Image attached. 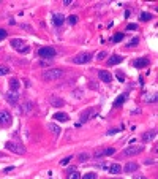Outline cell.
Wrapping results in <instances>:
<instances>
[{"instance_id": "6da1fadb", "label": "cell", "mask_w": 158, "mask_h": 179, "mask_svg": "<svg viewBox=\"0 0 158 179\" xmlns=\"http://www.w3.org/2000/svg\"><path fill=\"white\" fill-rule=\"evenodd\" d=\"M142 151H144L142 146H130V148H125L117 155V159H127V157H133V155H139Z\"/></svg>"}, {"instance_id": "7a4b0ae2", "label": "cell", "mask_w": 158, "mask_h": 179, "mask_svg": "<svg viewBox=\"0 0 158 179\" xmlns=\"http://www.w3.org/2000/svg\"><path fill=\"white\" fill-rule=\"evenodd\" d=\"M62 76H63L62 68H49V70L43 71V79H46V81H54V79H59Z\"/></svg>"}, {"instance_id": "3957f363", "label": "cell", "mask_w": 158, "mask_h": 179, "mask_svg": "<svg viewBox=\"0 0 158 179\" xmlns=\"http://www.w3.org/2000/svg\"><path fill=\"white\" fill-rule=\"evenodd\" d=\"M40 57H44V59H54L57 56V51H55V48L52 46H43V48H38V51H36Z\"/></svg>"}, {"instance_id": "277c9868", "label": "cell", "mask_w": 158, "mask_h": 179, "mask_svg": "<svg viewBox=\"0 0 158 179\" xmlns=\"http://www.w3.org/2000/svg\"><path fill=\"white\" fill-rule=\"evenodd\" d=\"M92 57H93V54H92V52H79L78 56L71 57V62H73V63H78V65H81V63L90 62Z\"/></svg>"}, {"instance_id": "5b68a950", "label": "cell", "mask_w": 158, "mask_h": 179, "mask_svg": "<svg viewBox=\"0 0 158 179\" xmlns=\"http://www.w3.org/2000/svg\"><path fill=\"white\" fill-rule=\"evenodd\" d=\"M5 148L8 151H11V152H14V154H19V155H24L25 154V148H24V146H21L19 143H14V141H7Z\"/></svg>"}, {"instance_id": "8992f818", "label": "cell", "mask_w": 158, "mask_h": 179, "mask_svg": "<svg viewBox=\"0 0 158 179\" xmlns=\"http://www.w3.org/2000/svg\"><path fill=\"white\" fill-rule=\"evenodd\" d=\"M13 116L8 109H0V125H10Z\"/></svg>"}, {"instance_id": "52a82bcc", "label": "cell", "mask_w": 158, "mask_h": 179, "mask_svg": "<svg viewBox=\"0 0 158 179\" xmlns=\"http://www.w3.org/2000/svg\"><path fill=\"white\" fill-rule=\"evenodd\" d=\"M114 154H115V149L114 148H104V149L95 151L93 157L95 159H101V157H104V155H114Z\"/></svg>"}, {"instance_id": "ba28073f", "label": "cell", "mask_w": 158, "mask_h": 179, "mask_svg": "<svg viewBox=\"0 0 158 179\" xmlns=\"http://www.w3.org/2000/svg\"><path fill=\"white\" fill-rule=\"evenodd\" d=\"M155 136H157V130H155V128H152V130H147V132L142 133L141 141H144V143H150V141L155 140Z\"/></svg>"}, {"instance_id": "9c48e42d", "label": "cell", "mask_w": 158, "mask_h": 179, "mask_svg": "<svg viewBox=\"0 0 158 179\" xmlns=\"http://www.w3.org/2000/svg\"><path fill=\"white\" fill-rule=\"evenodd\" d=\"M147 65H150V62H149L147 57H141V59L133 60V67L134 68H144V67H147Z\"/></svg>"}, {"instance_id": "30bf717a", "label": "cell", "mask_w": 158, "mask_h": 179, "mask_svg": "<svg viewBox=\"0 0 158 179\" xmlns=\"http://www.w3.org/2000/svg\"><path fill=\"white\" fill-rule=\"evenodd\" d=\"M52 22H54V25H55V27L63 25V22H65V16L62 15V13H54V15H52Z\"/></svg>"}, {"instance_id": "8fae6325", "label": "cell", "mask_w": 158, "mask_h": 179, "mask_svg": "<svg viewBox=\"0 0 158 179\" xmlns=\"http://www.w3.org/2000/svg\"><path fill=\"white\" fill-rule=\"evenodd\" d=\"M98 78H100V79L103 81V82H111L114 76L111 75L108 70H100V71H98Z\"/></svg>"}, {"instance_id": "7c38bea8", "label": "cell", "mask_w": 158, "mask_h": 179, "mask_svg": "<svg viewBox=\"0 0 158 179\" xmlns=\"http://www.w3.org/2000/svg\"><path fill=\"white\" fill-rule=\"evenodd\" d=\"M11 46L17 49V52L21 51L22 48H25L27 44H25V40H21V38H14V40H11Z\"/></svg>"}, {"instance_id": "4fadbf2b", "label": "cell", "mask_w": 158, "mask_h": 179, "mask_svg": "<svg viewBox=\"0 0 158 179\" xmlns=\"http://www.w3.org/2000/svg\"><path fill=\"white\" fill-rule=\"evenodd\" d=\"M92 114H95V109L93 108H89V109H86V111H82L81 113V124H84V122L89 121V119L92 117Z\"/></svg>"}, {"instance_id": "5bb4252c", "label": "cell", "mask_w": 158, "mask_h": 179, "mask_svg": "<svg viewBox=\"0 0 158 179\" xmlns=\"http://www.w3.org/2000/svg\"><path fill=\"white\" fill-rule=\"evenodd\" d=\"M138 168H139V165H138L136 162H128V163L122 168V171H125V173H134Z\"/></svg>"}, {"instance_id": "9a60e30c", "label": "cell", "mask_w": 158, "mask_h": 179, "mask_svg": "<svg viewBox=\"0 0 158 179\" xmlns=\"http://www.w3.org/2000/svg\"><path fill=\"white\" fill-rule=\"evenodd\" d=\"M127 98H128V92H123L122 95H119V97L114 100V106H115V108L122 106V105H123L125 102H127Z\"/></svg>"}, {"instance_id": "2e32d148", "label": "cell", "mask_w": 158, "mask_h": 179, "mask_svg": "<svg viewBox=\"0 0 158 179\" xmlns=\"http://www.w3.org/2000/svg\"><path fill=\"white\" fill-rule=\"evenodd\" d=\"M17 98H19L17 90H11V92L7 95V100H8V103H10V105H17Z\"/></svg>"}, {"instance_id": "e0dca14e", "label": "cell", "mask_w": 158, "mask_h": 179, "mask_svg": "<svg viewBox=\"0 0 158 179\" xmlns=\"http://www.w3.org/2000/svg\"><path fill=\"white\" fill-rule=\"evenodd\" d=\"M122 60H123V57H122V56H117V54H114V56H111V57L108 59V65H109V67L117 65V63H120Z\"/></svg>"}, {"instance_id": "ac0fdd59", "label": "cell", "mask_w": 158, "mask_h": 179, "mask_svg": "<svg viewBox=\"0 0 158 179\" xmlns=\"http://www.w3.org/2000/svg\"><path fill=\"white\" fill-rule=\"evenodd\" d=\"M108 171L111 174H120L122 173V168H120L119 163H111V165H108Z\"/></svg>"}, {"instance_id": "d6986e66", "label": "cell", "mask_w": 158, "mask_h": 179, "mask_svg": "<svg viewBox=\"0 0 158 179\" xmlns=\"http://www.w3.org/2000/svg\"><path fill=\"white\" fill-rule=\"evenodd\" d=\"M54 119H55V121L68 122V121H70V116H68V114H65V113H55V114H54Z\"/></svg>"}, {"instance_id": "ffe728a7", "label": "cell", "mask_w": 158, "mask_h": 179, "mask_svg": "<svg viewBox=\"0 0 158 179\" xmlns=\"http://www.w3.org/2000/svg\"><path fill=\"white\" fill-rule=\"evenodd\" d=\"M10 87H11V90H17V89L21 87L19 79H16V78H11V79H10Z\"/></svg>"}, {"instance_id": "44dd1931", "label": "cell", "mask_w": 158, "mask_h": 179, "mask_svg": "<svg viewBox=\"0 0 158 179\" xmlns=\"http://www.w3.org/2000/svg\"><path fill=\"white\" fill-rule=\"evenodd\" d=\"M51 105H52V106H55V108H59V106H63L65 102H63L62 98H55V97H52V98H51Z\"/></svg>"}, {"instance_id": "7402d4cb", "label": "cell", "mask_w": 158, "mask_h": 179, "mask_svg": "<svg viewBox=\"0 0 158 179\" xmlns=\"http://www.w3.org/2000/svg\"><path fill=\"white\" fill-rule=\"evenodd\" d=\"M48 128H49V132H52L55 136L60 135V128H59V125H55V124H48Z\"/></svg>"}, {"instance_id": "603a6c76", "label": "cell", "mask_w": 158, "mask_h": 179, "mask_svg": "<svg viewBox=\"0 0 158 179\" xmlns=\"http://www.w3.org/2000/svg\"><path fill=\"white\" fill-rule=\"evenodd\" d=\"M152 17H153V15H152V13H147V11H144V13L139 15V19H141V21H150Z\"/></svg>"}, {"instance_id": "cb8c5ba5", "label": "cell", "mask_w": 158, "mask_h": 179, "mask_svg": "<svg viewBox=\"0 0 158 179\" xmlns=\"http://www.w3.org/2000/svg\"><path fill=\"white\" fill-rule=\"evenodd\" d=\"M125 38V35L122 33V32H117V33H115L114 36H112V38H111V40H112L114 41V43H119V41H122Z\"/></svg>"}, {"instance_id": "d4e9b609", "label": "cell", "mask_w": 158, "mask_h": 179, "mask_svg": "<svg viewBox=\"0 0 158 179\" xmlns=\"http://www.w3.org/2000/svg\"><path fill=\"white\" fill-rule=\"evenodd\" d=\"M138 44H139V36H134L130 43H127V48H133V46H138Z\"/></svg>"}, {"instance_id": "484cf974", "label": "cell", "mask_w": 158, "mask_h": 179, "mask_svg": "<svg viewBox=\"0 0 158 179\" xmlns=\"http://www.w3.org/2000/svg\"><path fill=\"white\" fill-rule=\"evenodd\" d=\"M78 159H79V162H87V160L90 159V155L87 154V152H81L78 155Z\"/></svg>"}, {"instance_id": "4316f807", "label": "cell", "mask_w": 158, "mask_h": 179, "mask_svg": "<svg viewBox=\"0 0 158 179\" xmlns=\"http://www.w3.org/2000/svg\"><path fill=\"white\" fill-rule=\"evenodd\" d=\"M10 73V68L5 67V65H0V76H3V75H8Z\"/></svg>"}, {"instance_id": "83f0119b", "label": "cell", "mask_w": 158, "mask_h": 179, "mask_svg": "<svg viewBox=\"0 0 158 179\" xmlns=\"http://www.w3.org/2000/svg\"><path fill=\"white\" fill-rule=\"evenodd\" d=\"M115 76H117V79L120 82H125V75H123V71H117L115 73Z\"/></svg>"}, {"instance_id": "f1b7e54d", "label": "cell", "mask_w": 158, "mask_h": 179, "mask_svg": "<svg viewBox=\"0 0 158 179\" xmlns=\"http://www.w3.org/2000/svg\"><path fill=\"white\" fill-rule=\"evenodd\" d=\"M95 168H100V170H108V163L106 162H101V163H96Z\"/></svg>"}, {"instance_id": "f546056e", "label": "cell", "mask_w": 158, "mask_h": 179, "mask_svg": "<svg viewBox=\"0 0 158 179\" xmlns=\"http://www.w3.org/2000/svg\"><path fill=\"white\" fill-rule=\"evenodd\" d=\"M7 36H8V32H7L5 29H0V41H2V40H5Z\"/></svg>"}, {"instance_id": "4dcf8cb0", "label": "cell", "mask_w": 158, "mask_h": 179, "mask_svg": "<svg viewBox=\"0 0 158 179\" xmlns=\"http://www.w3.org/2000/svg\"><path fill=\"white\" fill-rule=\"evenodd\" d=\"M123 127H119V128H111V130H108L106 132V135H114V133H117V132H120Z\"/></svg>"}, {"instance_id": "1f68e13d", "label": "cell", "mask_w": 158, "mask_h": 179, "mask_svg": "<svg viewBox=\"0 0 158 179\" xmlns=\"http://www.w3.org/2000/svg\"><path fill=\"white\" fill-rule=\"evenodd\" d=\"M70 160H71V155H68V157H65V159L60 160V165H62V167H65V165H68Z\"/></svg>"}, {"instance_id": "d6a6232c", "label": "cell", "mask_w": 158, "mask_h": 179, "mask_svg": "<svg viewBox=\"0 0 158 179\" xmlns=\"http://www.w3.org/2000/svg\"><path fill=\"white\" fill-rule=\"evenodd\" d=\"M157 102V94L150 95V97H147V103H155Z\"/></svg>"}, {"instance_id": "836d02e7", "label": "cell", "mask_w": 158, "mask_h": 179, "mask_svg": "<svg viewBox=\"0 0 158 179\" xmlns=\"http://www.w3.org/2000/svg\"><path fill=\"white\" fill-rule=\"evenodd\" d=\"M79 176H81V174H79L78 171H73V173H70V174H68V178H70V179H78Z\"/></svg>"}, {"instance_id": "e575fe53", "label": "cell", "mask_w": 158, "mask_h": 179, "mask_svg": "<svg viewBox=\"0 0 158 179\" xmlns=\"http://www.w3.org/2000/svg\"><path fill=\"white\" fill-rule=\"evenodd\" d=\"M84 178H86V179H95V178H96V173H86Z\"/></svg>"}, {"instance_id": "d590c367", "label": "cell", "mask_w": 158, "mask_h": 179, "mask_svg": "<svg viewBox=\"0 0 158 179\" xmlns=\"http://www.w3.org/2000/svg\"><path fill=\"white\" fill-rule=\"evenodd\" d=\"M106 56H108V54H106L104 51H101V52H98V54H96V59H98V60H103V59H104Z\"/></svg>"}, {"instance_id": "8d00e7d4", "label": "cell", "mask_w": 158, "mask_h": 179, "mask_svg": "<svg viewBox=\"0 0 158 179\" xmlns=\"http://www.w3.org/2000/svg\"><path fill=\"white\" fill-rule=\"evenodd\" d=\"M68 22H70V24H76V22H78V16H70L68 17Z\"/></svg>"}, {"instance_id": "74e56055", "label": "cell", "mask_w": 158, "mask_h": 179, "mask_svg": "<svg viewBox=\"0 0 158 179\" xmlns=\"http://www.w3.org/2000/svg\"><path fill=\"white\" fill-rule=\"evenodd\" d=\"M49 63H52V59H44V60H41V65H43V67L49 65Z\"/></svg>"}, {"instance_id": "f35d334b", "label": "cell", "mask_w": 158, "mask_h": 179, "mask_svg": "<svg viewBox=\"0 0 158 179\" xmlns=\"http://www.w3.org/2000/svg\"><path fill=\"white\" fill-rule=\"evenodd\" d=\"M127 29H128V30H136V29H138V24H128Z\"/></svg>"}, {"instance_id": "ab89813d", "label": "cell", "mask_w": 158, "mask_h": 179, "mask_svg": "<svg viewBox=\"0 0 158 179\" xmlns=\"http://www.w3.org/2000/svg\"><path fill=\"white\" fill-rule=\"evenodd\" d=\"M29 51H30V48H29V46H25V48H22V49H21L19 52H21V54H27V52H29Z\"/></svg>"}, {"instance_id": "60d3db41", "label": "cell", "mask_w": 158, "mask_h": 179, "mask_svg": "<svg viewBox=\"0 0 158 179\" xmlns=\"http://www.w3.org/2000/svg\"><path fill=\"white\" fill-rule=\"evenodd\" d=\"M71 2H73V0H63V5L70 7V5H71Z\"/></svg>"}, {"instance_id": "b9f144b4", "label": "cell", "mask_w": 158, "mask_h": 179, "mask_svg": "<svg viewBox=\"0 0 158 179\" xmlns=\"http://www.w3.org/2000/svg\"><path fill=\"white\" fill-rule=\"evenodd\" d=\"M146 163H147V165H150V163L153 165V163H155V160H153V159H147V160H146Z\"/></svg>"}, {"instance_id": "7bdbcfd3", "label": "cell", "mask_w": 158, "mask_h": 179, "mask_svg": "<svg viewBox=\"0 0 158 179\" xmlns=\"http://www.w3.org/2000/svg\"><path fill=\"white\" fill-rule=\"evenodd\" d=\"M13 170H14V167H8V168H5V173H10Z\"/></svg>"}, {"instance_id": "ee69618b", "label": "cell", "mask_w": 158, "mask_h": 179, "mask_svg": "<svg viewBox=\"0 0 158 179\" xmlns=\"http://www.w3.org/2000/svg\"><path fill=\"white\" fill-rule=\"evenodd\" d=\"M74 171V167H70L68 170H67V174H70V173H73Z\"/></svg>"}]
</instances>
